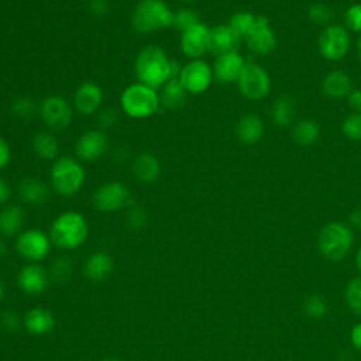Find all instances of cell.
I'll return each mask as SVG.
<instances>
[{
    "mask_svg": "<svg viewBox=\"0 0 361 361\" xmlns=\"http://www.w3.org/2000/svg\"><path fill=\"white\" fill-rule=\"evenodd\" d=\"M182 66L158 45H147L135 58L134 71L140 83L155 90L161 89L169 79L179 78Z\"/></svg>",
    "mask_w": 361,
    "mask_h": 361,
    "instance_id": "1",
    "label": "cell"
},
{
    "mask_svg": "<svg viewBox=\"0 0 361 361\" xmlns=\"http://www.w3.org/2000/svg\"><path fill=\"white\" fill-rule=\"evenodd\" d=\"M131 24L140 34L173 27V11L164 0H140L131 13Z\"/></svg>",
    "mask_w": 361,
    "mask_h": 361,
    "instance_id": "2",
    "label": "cell"
},
{
    "mask_svg": "<svg viewBox=\"0 0 361 361\" xmlns=\"http://www.w3.org/2000/svg\"><path fill=\"white\" fill-rule=\"evenodd\" d=\"M89 226L78 212H63L51 224V241L63 250H73L82 245L87 237Z\"/></svg>",
    "mask_w": 361,
    "mask_h": 361,
    "instance_id": "3",
    "label": "cell"
},
{
    "mask_svg": "<svg viewBox=\"0 0 361 361\" xmlns=\"http://www.w3.org/2000/svg\"><path fill=\"white\" fill-rule=\"evenodd\" d=\"M159 106L158 92L140 82L127 86L120 96V107L131 118H147L155 114Z\"/></svg>",
    "mask_w": 361,
    "mask_h": 361,
    "instance_id": "4",
    "label": "cell"
},
{
    "mask_svg": "<svg viewBox=\"0 0 361 361\" xmlns=\"http://www.w3.org/2000/svg\"><path fill=\"white\" fill-rule=\"evenodd\" d=\"M49 179L54 190L61 196L76 195L86 179L83 165L72 157L58 158L49 171Z\"/></svg>",
    "mask_w": 361,
    "mask_h": 361,
    "instance_id": "5",
    "label": "cell"
},
{
    "mask_svg": "<svg viewBox=\"0 0 361 361\" xmlns=\"http://www.w3.org/2000/svg\"><path fill=\"white\" fill-rule=\"evenodd\" d=\"M353 231L341 221L327 223L319 233L317 247L320 254L330 261H341L353 245Z\"/></svg>",
    "mask_w": 361,
    "mask_h": 361,
    "instance_id": "6",
    "label": "cell"
},
{
    "mask_svg": "<svg viewBox=\"0 0 361 361\" xmlns=\"http://www.w3.org/2000/svg\"><path fill=\"white\" fill-rule=\"evenodd\" d=\"M237 86L245 99L262 100L271 92V78L264 66L254 61H248L237 79Z\"/></svg>",
    "mask_w": 361,
    "mask_h": 361,
    "instance_id": "7",
    "label": "cell"
},
{
    "mask_svg": "<svg viewBox=\"0 0 361 361\" xmlns=\"http://www.w3.org/2000/svg\"><path fill=\"white\" fill-rule=\"evenodd\" d=\"M38 113L49 130L61 131L71 126L73 118L72 104L62 96L51 94L41 100Z\"/></svg>",
    "mask_w": 361,
    "mask_h": 361,
    "instance_id": "8",
    "label": "cell"
},
{
    "mask_svg": "<svg viewBox=\"0 0 361 361\" xmlns=\"http://www.w3.org/2000/svg\"><path fill=\"white\" fill-rule=\"evenodd\" d=\"M317 45L323 58L329 61H338L347 55L351 47L350 32L343 25L330 24L320 32Z\"/></svg>",
    "mask_w": 361,
    "mask_h": 361,
    "instance_id": "9",
    "label": "cell"
},
{
    "mask_svg": "<svg viewBox=\"0 0 361 361\" xmlns=\"http://www.w3.org/2000/svg\"><path fill=\"white\" fill-rule=\"evenodd\" d=\"M190 94H200L206 92L213 82V68L203 59H190L186 62L178 78Z\"/></svg>",
    "mask_w": 361,
    "mask_h": 361,
    "instance_id": "10",
    "label": "cell"
},
{
    "mask_svg": "<svg viewBox=\"0 0 361 361\" xmlns=\"http://www.w3.org/2000/svg\"><path fill=\"white\" fill-rule=\"evenodd\" d=\"M93 206L99 212H117L130 203L128 188L118 180H110L102 183L92 196Z\"/></svg>",
    "mask_w": 361,
    "mask_h": 361,
    "instance_id": "11",
    "label": "cell"
},
{
    "mask_svg": "<svg viewBox=\"0 0 361 361\" xmlns=\"http://www.w3.org/2000/svg\"><path fill=\"white\" fill-rule=\"evenodd\" d=\"M51 238L38 228H28L23 231L16 241L18 254L30 261H39L49 252Z\"/></svg>",
    "mask_w": 361,
    "mask_h": 361,
    "instance_id": "12",
    "label": "cell"
},
{
    "mask_svg": "<svg viewBox=\"0 0 361 361\" xmlns=\"http://www.w3.org/2000/svg\"><path fill=\"white\" fill-rule=\"evenodd\" d=\"M247 47L251 52L259 56H267L274 52L276 47V37L271 28L269 20L265 16H258L252 30L245 35Z\"/></svg>",
    "mask_w": 361,
    "mask_h": 361,
    "instance_id": "13",
    "label": "cell"
},
{
    "mask_svg": "<svg viewBox=\"0 0 361 361\" xmlns=\"http://www.w3.org/2000/svg\"><path fill=\"white\" fill-rule=\"evenodd\" d=\"M210 28L202 21L180 32V49L190 59H199L209 51Z\"/></svg>",
    "mask_w": 361,
    "mask_h": 361,
    "instance_id": "14",
    "label": "cell"
},
{
    "mask_svg": "<svg viewBox=\"0 0 361 361\" xmlns=\"http://www.w3.org/2000/svg\"><path fill=\"white\" fill-rule=\"evenodd\" d=\"M109 148V137L103 130H89L83 133L75 145L76 155L80 161L92 162L102 158Z\"/></svg>",
    "mask_w": 361,
    "mask_h": 361,
    "instance_id": "15",
    "label": "cell"
},
{
    "mask_svg": "<svg viewBox=\"0 0 361 361\" xmlns=\"http://www.w3.org/2000/svg\"><path fill=\"white\" fill-rule=\"evenodd\" d=\"M103 89L96 82H83L73 93V109L85 116L94 114L103 103Z\"/></svg>",
    "mask_w": 361,
    "mask_h": 361,
    "instance_id": "16",
    "label": "cell"
},
{
    "mask_svg": "<svg viewBox=\"0 0 361 361\" xmlns=\"http://www.w3.org/2000/svg\"><path fill=\"white\" fill-rule=\"evenodd\" d=\"M245 61L238 51L226 52L217 55L213 68V78L220 83H231L237 82L240 78Z\"/></svg>",
    "mask_w": 361,
    "mask_h": 361,
    "instance_id": "17",
    "label": "cell"
},
{
    "mask_svg": "<svg viewBox=\"0 0 361 361\" xmlns=\"http://www.w3.org/2000/svg\"><path fill=\"white\" fill-rule=\"evenodd\" d=\"M240 41L241 37L228 24H219L210 28L209 51H212L216 55L237 51Z\"/></svg>",
    "mask_w": 361,
    "mask_h": 361,
    "instance_id": "18",
    "label": "cell"
},
{
    "mask_svg": "<svg viewBox=\"0 0 361 361\" xmlns=\"http://www.w3.org/2000/svg\"><path fill=\"white\" fill-rule=\"evenodd\" d=\"M18 285L23 292L31 296L41 295L48 286V275L42 267L30 264L21 268L18 272Z\"/></svg>",
    "mask_w": 361,
    "mask_h": 361,
    "instance_id": "19",
    "label": "cell"
},
{
    "mask_svg": "<svg viewBox=\"0 0 361 361\" xmlns=\"http://www.w3.org/2000/svg\"><path fill=\"white\" fill-rule=\"evenodd\" d=\"M134 178L142 183L155 182L161 175V162L151 152H140L133 161Z\"/></svg>",
    "mask_w": 361,
    "mask_h": 361,
    "instance_id": "20",
    "label": "cell"
},
{
    "mask_svg": "<svg viewBox=\"0 0 361 361\" xmlns=\"http://www.w3.org/2000/svg\"><path fill=\"white\" fill-rule=\"evenodd\" d=\"M322 90L330 99H344L353 90V80L344 71L336 69L324 76Z\"/></svg>",
    "mask_w": 361,
    "mask_h": 361,
    "instance_id": "21",
    "label": "cell"
},
{
    "mask_svg": "<svg viewBox=\"0 0 361 361\" xmlns=\"http://www.w3.org/2000/svg\"><path fill=\"white\" fill-rule=\"evenodd\" d=\"M264 134V123L258 114H244L235 126L237 138L247 145H252L261 140Z\"/></svg>",
    "mask_w": 361,
    "mask_h": 361,
    "instance_id": "22",
    "label": "cell"
},
{
    "mask_svg": "<svg viewBox=\"0 0 361 361\" xmlns=\"http://www.w3.org/2000/svg\"><path fill=\"white\" fill-rule=\"evenodd\" d=\"M18 195L23 202L32 206H41L49 197V188L41 179L25 178L18 185Z\"/></svg>",
    "mask_w": 361,
    "mask_h": 361,
    "instance_id": "23",
    "label": "cell"
},
{
    "mask_svg": "<svg viewBox=\"0 0 361 361\" xmlns=\"http://www.w3.org/2000/svg\"><path fill=\"white\" fill-rule=\"evenodd\" d=\"M85 275L94 282L106 279L113 271V258L103 251L92 254L85 264Z\"/></svg>",
    "mask_w": 361,
    "mask_h": 361,
    "instance_id": "24",
    "label": "cell"
},
{
    "mask_svg": "<svg viewBox=\"0 0 361 361\" xmlns=\"http://www.w3.org/2000/svg\"><path fill=\"white\" fill-rule=\"evenodd\" d=\"M24 326L30 333L41 336L49 333L54 329L55 320L49 310L42 307H34L25 313Z\"/></svg>",
    "mask_w": 361,
    "mask_h": 361,
    "instance_id": "25",
    "label": "cell"
},
{
    "mask_svg": "<svg viewBox=\"0 0 361 361\" xmlns=\"http://www.w3.org/2000/svg\"><path fill=\"white\" fill-rule=\"evenodd\" d=\"M25 213L18 204H6L0 210V234L6 237L16 235L24 224Z\"/></svg>",
    "mask_w": 361,
    "mask_h": 361,
    "instance_id": "26",
    "label": "cell"
},
{
    "mask_svg": "<svg viewBox=\"0 0 361 361\" xmlns=\"http://www.w3.org/2000/svg\"><path fill=\"white\" fill-rule=\"evenodd\" d=\"M186 96H188V92L182 86L180 80L175 78V79H169L161 87L159 102L168 110H178L185 104Z\"/></svg>",
    "mask_w": 361,
    "mask_h": 361,
    "instance_id": "27",
    "label": "cell"
},
{
    "mask_svg": "<svg viewBox=\"0 0 361 361\" xmlns=\"http://www.w3.org/2000/svg\"><path fill=\"white\" fill-rule=\"evenodd\" d=\"M296 116V103L292 96H279L271 109V118L279 127H288L292 124Z\"/></svg>",
    "mask_w": 361,
    "mask_h": 361,
    "instance_id": "28",
    "label": "cell"
},
{
    "mask_svg": "<svg viewBox=\"0 0 361 361\" xmlns=\"http://www.w3.org/2000/svg\"><path fill=\"white\" fill-rule=\"evenodd\" d=\"M32 151L42 159H54L59 152L58 138L49 131H39L32 138Z\"/></svg>",
    "mask_w": 361,
    "mask_h": 361,
    "instance_id": "29",
    "label": "cell"
},
{
    "mask_svg": "<svg viewBox=\"0 0 361 361\" xmlns=\"http://www.w3.org/2000/svg\"><path fill=\"white\" fill-rule=\"evenodd\" d=\"M319 135H320V127L313 120H302L296 123L292 131L293 141L302 147L313 145L319 140Z\"/></svg>",
    "mask_w": 361,
    "mask_h": 361,
    "instance_id": "30",
    "label": "cell"
},
{
    "mask_svg": "<svg viewBox=\"0 0 361 361\" xmlns=\"http://www.w3.org/2000/svg\"><path fill=\"white\" fill-rule=\"evenodd\" d=\"M257 14L251 13V11H238L234 13L230 20H228V25L241 37L245 38V35L252 30V27L257 23Z\"/></svg>",
    "mask_w": 361,
    "mask_h": 361,
    "instance_id": "31",
    "label": "cell"
},
{
    "mask_svg": "<svg viewBox=\"0 0 361 361\" xmlns=\"http://www.w3.org/2000/svg\"><path fill=\"white\" fill-rule=\"evenodd\" d=\"M334 13L331 10V7L326 3L317 1L309 6L307 8V18L317 25H330V23L333 21Z\"/></svg>",
    "mask_w": 361,
    "mask_h": 361,
    "instance_id": "32",
    "label": "cell"
},
{
    "mask_svg": "<svg viewBox=\"0 0 361 361\" xmlns=\"http://www.w3.org/2000/svg\"><path fill=\"white\" fill-rule=\"evenodd\" d=\"M303 312L307 317L310 319H323L327 312H329V306L327 302L320 296V295H309L305 302H303Z\"/></svg>",
    "mask_w": 361,
    "mask_h": 361,
    "instance_id": "33",
    "label": "cell"
},
{
    "mask_svg": "<svg viewBox=\"0 0 361 361\" xmlns=\"http://www.w3.org/2000/svg\"><path fill=\"white\" fill-rule=\"evenodd\" d=\"M344 299L354 313L361 314V278H353L348 281L344 290Z\"/></svg>",
    "mask_w": 361,
    "mask_h": 361,
    "instance_id": "34",
    "label": "cell"
},
{
    "mask_svg": "<svg viewBox=\"0 0 361 361\" xmlns=\"http://www.w3.org/2000/svg\"><path fill=\"white\" fill-rule=\"evenodd\" d=\"M37 110L38 106L30 97H18L10 106L11 114L20 120H30Z\"/></svg>",
    "mask_w": 361,
    "mask_h": 361,
    "instance_id": "35",
    "label": "cell"
},
{
    "mask_svg": "<svg viewBox=\"0 0 361 361\" xmlns=\"http://www.w3.org/2000/svg\"><path fill=\"white\" fill-rule=\"evenodd\" d=\"M197 23H200L199 14L193 8L183 7L173 13V27L178 28L180 32L196 25Z\"/></svg>",
    "mask_w": 361,
    "mask_h": 361,
    "instance_id": "36",
    "label": "cell"
},
{
    "mask_svg": "<svg viewBox=\"0 0 361 361\" xmlns=\"http://www.w3.org/2000/svg\"><path fill=\"white\" fill-rule=\"evenodd\" d=\"M341 131L345 138L351 141L361 140V113H353L347 116L341 124Z\"/></svg>",
    "mask_w": 361,
    "mask_h": 361,
    "instance_id": "37",
    "label": "cell"
},
{
    "mask_svg": "<svg viewBox=\"0 0 361 361\" xmlns=\"http://www.w3.org/2000/svg\"><path fill=\"white\" fill-rule=\"evenodd\" d=\"M72 264L68 258H56L51 267V276L55 282H66L72 275Z\"/></svg>",
    "mask_w": 361,
    "mask_h": 361,
    "instance_id": "38",
    "label": "cell"
},
{
    "mask_svg": "<svg viewBox=\"0 0 361 361\" xmlns=\"http://www.w3.org/2000/svg\"><path fill=\"white\" fill-rule=\"evenodd\" d=\"M344 21L348 30L361 32V4L360 3H355L345 10Z\"/></svg>",
    "mask_w": 361,
    "mask_h": 361,
    "instance_id": "39",
    "label": "cell"
},
{
    "mask_svg": "<svg viewBox=\"0 0 361 361\" xmlns=\"http://www.w3.org/2000/svg\"><path fill=\"white\" fill-rule=\"evenodd\" d=\"M127 221L133 228H141L147 223V214L141 207H131L127 213Z\"/></svg>",
    "mask_w": 361,
    "mask_h": 361,
    "instance_id": "40",
    "label": "cell"
},
{
    "mask_svg": "<svg viewBox=\"0 0 361 361\" xmlns=\"http://www.w3.org/2000/svg\"><path fill=\"white\" fill-rule=\"evenodd\" d=\"M118 120V114L114 109L111 107H107L104 110H102L99 113V117H97V121H99V126L103 128V130H107V128H111Z\"/></svg>",
    "mask_w": 361,
    "mask_h": 361,
    "instance_id": "41",
    "label": "cell"
},
{
    "mask_svg": "<svg viewBox=\"0 0 361 361\" xmlns=\"http://www.w3.org/2000/svg\"><path fill=\"white\" fill-rule=\"evenodd\" d=\"M0 324L3 329L8 331H16L20 326V320L14 312H4L0 319Z\"/></svg>",
    "mask_w": 361,
    "mask_h": 361,
    "instance_id": "42",
    "label": "cell"
},
{
    "mask_svg": "<svg viewBox=\"0 0 361 361\" xmlns=\"http://www.w3.org/2000/svg\"><path fill=\"white\" fill-rule=\"evenodd\" d=\"M89 8L93 16L104 17L110 10V3H109V0H90Z\"/></svg>",
    "mask_w": 361,
    "mask_h": 361,
    "instance_id": "43",
    "label": "cell"
},
{
    "mask_svg": "<svg viewBox=\"0 0 361 361\" xmlns=\"http://www.w3.org/2000/svg\"><path fill=\"white\" fill-rule=\"evenodd\" d=\"M11 159V148L6 138L0 135V171L4 169Z\"/></svg>",
    "mask_w": 361,
    "mask_h": 361,
    "instance_id": "44",
    "label": "cell"
},
{
    "mask_svg": "<svg viewBox=\"0 0 361 361\" xmlns=\"http://www.w3.org/2000/svg\"><path fill=\"white\" fill-rule=\"evenodd\" d=\"M347 103L354 113H361V89H353L347 96Z\"/></svg>",
    "mask_w": 361,
    "mask_h": 361,
    "instance_id": "45",
    "label": "cell"
},
{
    "mask_svg": "<svg viewBox=\"0 0 361 361\" xmlns=\"http://www.w3.org/2000/svg\"><path fill=\"white\" fill-rule=\"evenodd\" d=\"M10 196H11V188H10L8 182L0 176V204L7 203Z\"/></svg>",
    "mask_w": 361,
    "mask_h": 361,
    "instance_id": "46",
    "label": "cell"
},
{
    "mask_svg": "<svg viewBox=\"0 0 361 361\" xmlns=\"http://www.w3.org/2000/svg\"><path fill=\"white\" fill-rule=\"evenodd\" d=\"M350 340H351V344L354 345V348L361 351V323H357L353 327V330L350 333Z\"/></svg>",
    "mask_w": 361,
    "mask_h": 361,
    "instance_id": "47",
    "label": "cell"
},
{
    "mask_svg": "<svg viewBox=\"0 0 361 361\" xmlns=\"http://www.w3.org/2000/svg\"><path fill=\"white\" fill-rule=\"evenodd\" d=\"M348 221H350V224H351L354 228L361 230V207H357V209H354V210L350 213Z\"/></svg>",
    "mask_w": 361,
    "mask_h": 361,
    "instance_id": "48",
    "label": "cell"
},
{
    "mask_svg": "<svg viewBox=\"0 0 361 361\" xmlns=\"http://www.w3.org/2000/svg\"><path fill=\"white\" fill-rule=\"evenodd\" d=\"M6 254H7V245H6V243L0 238V259H1Z\"/></svg>",
    "mask_w": 361,
    "mask_h": 361,
    "instance_id": "49",
    "label": "cell"
},
{
    "mask_svg": "<svg viewBox=\"0 0 361 361\" xmlns=\"http://www.w3.org/2000/svg\"><path fill=\"white\" fill-rule=\"evenodd\" d=\"M355 264H357L358 269L361 271V247L358 248V251H357V254H355Z\"/></svg>",
    "mask_w": 361,
    "mask_h": 361,
    "instance_id": "50",
    "label": "cell"
},
{
    "mask_svg": "<svg viewBox=\"0 0 361 361\" xmlns=\"http://www.w3.org/2000/svg\"><path fill=\"white\" fill-rule=\"evenodd\" d=\"M357 51H358V56L361 59V35L357 38Z\"/></svg>",
    "mask_w": 361,
    "mask_h": 361,
    "instance_id": "51",
    "label": "cell"
},
{
    "mask_svg": "<svg viewBox=\"0 0 361 361\" xmlns=\"http://www.w3.org/2000/svg\"><path fill=\"white\" fill-rule=\"evenodd\" d=\"M100 361H118L116 358H104V360H100Z\"/></svg>",
    "mask_w": 361,
    "mask_h": 361,
    "instance_id": "52",
    "label": "cell"
},
{
    "mask_svg": "<svg viewBox=\"0 0 361 361\" xmlns=\"http://www.w3.org/2000/svg\"><path fill=\"white\" fill-rule=\"evenodd\" d=\"M1 296H3V285L0 282V299H1Z\"/></svg>",
    "mask_w": 361,
    "mask_h": 361,
    "instance_id": "53",
    "label": "cell"
},
{
    "mask_svg": "<svg viewBox=\"0 0 361 361\" xmlns=\"http://www.w3.org/2000/svg\"><path fill=\"white\" fill-rule=\"evenodd\" d=\"M180 1H183V3H193L195 0H180Z\"/></svg>",
    "mask_w": 361,
    "mask_h": 361,
    "instance_id": "54",
    "label": "cell"
}]
</instances>
